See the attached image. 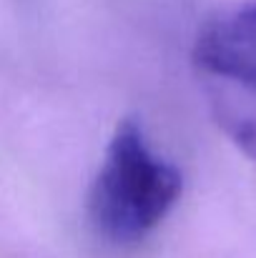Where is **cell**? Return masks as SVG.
<instances>
[{
    "label": "cell",
    "mask_w": 256,
    "mask_h": 258,
    "mask_svg": "<svg viewBox=\"0 0 256 258\" xmlns=\"http://www.w3.org/2000/svg\"><path fill=\"white\" fill-rule=\"evenodd\" d=\"M193 66L214 118L256 161V3L219 13L198 30Z\"/></svg>",
    "instance_id": "7a4b0ae2"
},
{
    "label": "cell",
    "mask_w": 256,
    "mask_h": 258,
    "mask_svg": "<svg viewBox=\"0 0 256 258\" xmlns=\"http://www.w3.org/2000/svg\"><path fill=\"white\" fill-rule=\"evenodd\" d=\"M183 190L181 171L159 158L143 128L126 118L108 141L88 193L93 228L116 246H133L153 233Z\"/></svg>",
    "instance_id": "6da1fadb"
}]
</instances>
